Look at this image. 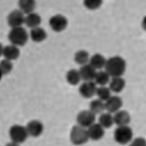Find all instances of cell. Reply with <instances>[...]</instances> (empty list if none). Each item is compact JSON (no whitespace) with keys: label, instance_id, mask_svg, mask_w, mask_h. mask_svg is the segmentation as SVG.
I'll return each mask as SVG.
<instances>
[{"label":"cell","instance_id":"cell-1","mask_svg":"<svg viewBox=\"0 0 146 146\" xmlns=\"http://www.w3.org/2000/svg\"><path fill=\"white\" fill-rule=\"evenodd\" d=\"M125 67L127 64L125 60L121 56L116 55L107 60L105 70L108 73L111 78H116V77H122V75L125 73Z\"/></svg>","mask_w":146,"mask_h":146},{"label":"cell","instance_id":"cell-2","mask_svg":"<svg viewBox=\"0 0 146 146\" xmlns=\"http://www.w3.org/2000/svg\"><path fill=\"white\" fill-rule=\"evenodd\" d=\"M9 41L11 44L15 46V47H23L26 44L29 38V34L26 31L24 27H17V28H12L8 35Z\"/></svg>","mask_w":146,"mask_h":146},{"label":"cell","instance_id":"cell-3","mask_svg":"<svg viewBox=\"0 0 146 146\" xmlns=\"http://www.w3.org/2000/svg\"><path fill=\"white\" fill-rule=\"evenodd\" d=\"M69 137H70V142L76 146L84 145V144H86L90 140L88 129L82 128V127H80L78 125L73 127V129L70 131Z\"/></svg>","mask_w":146,"mask_h":146},{"label":"cell","instance_id":"cell-4","mask_svg":"<svg viewBox=\"0 0 146 146\" xmlns=\"http://www.w3.org/2000/svg\"><path fill=\"white\" fill-rule=\"evenodd\" d=\"M114 139H115L116 143H118L120 145H125V144L132 142L133 131L129 125L117 127V129L114 132Z\"/></svg>","mask_w":146,"mask_h":146},{"label":"cell","instance_id":"cell-5","mask_svg":"<svg viewBox=\"0 0 146 146\" xmlns=\"http://www.w3.org/2000/svg\"><path fill=\"white\" fill-rule=\"evenodd\" d=\"M9 135H10L11 141L16 144H22L27 140L28 137V132H27L26 127H23L21 125H12L9 130Z\"/></svg>","mask_w":146,"mask_h":146},{"label":"cell","instance_id":"cell-6","mask_svg":"<svg viewBox=\"0 0 146 146\" xmlns=\"http://www.w3.org/2000/svg\"><path fill=\"white\" fill-rule=\"evenodd\" d=\"M76 120H77L78 125L86 128V129H89L91 125H93L95 123V115L90 110H82L77 115Z\"/></svg>","mask_w":146,"mask_h":146},{"label":"cell","instance_id":"cell-7","mask_svg":"<svg viewBox=\"0 0 146 146\" xmlns=\"http://www.w3.org/2000/svg\"><path fill=\"white\" fill-rule=\"evenodd\" d=\"M49 25H50L53 31L61 33V31H64L67 28L68 21L67 19L62 14H56V15H53L49 20Z\"/></svg>","mask_w":146,"mask_h":146},{"label":"cell","instance_id":"cell-8","mask_svg":"<svg viewBox=\"0 0 146 146\" xmlns=\"http://www.w3.org/2000/svg\"><path fill=\"white\" fill-rule=\"evenodd\" d=\"M25 17L24 13L21 10H13L8 15V25L11 28H17L23 27L22 25L25 24Z\"/></svg>","mask_w":146,"mask_h":146},{"label":"cell","instance_id":"cell-9","mask_svg":"<svg viewBox=\"0 0 146 146\" xmlns=\"http://www.w3.org/2000/svg\"><path fill=\"white\" fill-rule=\"evenodd\" d=\"M96 91H98V86L94 81L82 82L79 87V93L84 99L93 98V95H96Z\"/></svg>","mask_w":146,"mask_h":146},{"label":"cell","instance_id":"cell-10","mask_svg":"<svg viewBox=\"0 0 146 146\" xmlns=\"http://www.w3.org/2000/svg\"><path fill=\"white\" fill-rule=\"evenodd\" d=\"M0 53L1 55L5 58V60H8V61H15L20 58V49L19 47H15L13 44H9V46H5V47H1V50H0Z\"/></svg>","mask_w":146,"mask_h":146},{"label":"cell","instance_id":"cell-11","mask_svg":"<svg viewBox=\"0 0 146 146\" xmlns=\"http://www.w3.org/2000/svg\"><path fill=\"white\" fill-rule=\"evenodd\" d=\"M122 107V100L118 95H111L110 100L105 102V110L110 114H116L117 111L121 110Z\"/></svg>","mask_w":146,"mask_h":146},{"label":"cell","instance_id":"cell-12","mask_svg":"<svg viewBox=\"0 0 146 146\" xmlns=\"http://www.w3.org/2000/svg\"><path fill=\"white\" fill-rule=\"evenodd\" d=\"M79 73H80V76H81V79L84 80V82H90V81H94L98 72L90 64H87V65L80 67Z\"/></svg>","mask_w":146,"mask_h":146},{"label":"cell","instance_id":"cell-13","mask_svg":"<svg viewBox=\"0 0 146 146\" xmlns=\"http://www.w3.org/2000/svg\"><path fill=\"white\" fill-rule=\"evenodd\" d=\"M26 129L28 134L33 137H38L43 132V125L39 120H31L26 125Z\"/></svg>","mask_w":146,"mask_h":146},{"label":"cell","instance_id":"cell-14","mask_svg":"<svg viewBox=\"0 0 146 146\" xmlns=\"http://www.w3.org/2000/svg\"><path fill=\"white\" fill-rule=\"evenodd\" d=\"M89 137L92 141H100L103 139V136L105 134L104 128L100 123H94L93 125H91L88 129Z\"/></svg>","mask_w":146,"mask_h":146},{"label":"cell","instance_id":"cell-15","mask_svg":"<svg viewBox=\"0 0 146 146\" xmlns=\"http://www.w3.org/2000/svg\"><path fill=\"white\" fill-rule=\"evenodd\" d=\"M131 120V117L128 111L125 110H119L114 115V122L117 127H125L128 125Z\"/></svg>","mask_w":146,"mask_h":146},{"label":"cell","instance_id":"cell-16","mask_svg":"<svg viewBox=\"0 0 146 146\" xmlns=\"http://www.w3.org/2000/svg\"><path fill=\"white\" fill-rule=\"evenodd\" d=\"M106 62H107V60H106L102 54L96 53V54H94V55L91 56L89 64H90L96 72H99V70H102V68H105Z\"/></svg>","mask_w":146,"mask_h":146},{"label":"cell","instance_id":"cell-17","mask_svg":"<svg viewBox=\"0 0 146 146\" xmlns=\"http://www.w3.org/2000/svg\"><path fill=\"white\" fill-rule=\"evenodd\" d=\"M29 37H31V39L34 42H42L47 39L48 34L43 28H41V27H37V28L31 29Z\"/></svg>","mask_w":146,"mask_h":146},{"label":"cell","instance_id":"cell-18","mask_svg":"<svg viewBox=\"0 0 146 146\" xmlns=\"http://www.w3.org/2000/svg\"><path fill=\"white\" fill-rule=\"evenodd\" d=\"M125 87V80L122 77H116V78H111L110 82V87L111 92L114 93H120Z\"/></svg>","mask_w":146,"mask_h":146},{"label":"cell","instance_id":"cell-19","mask_svg":"<svg viewBox=\"0 0 146 146\" xmlns=\"http://www.w3.org/2000/svg\"><path fill=\"white\" fill-rule=\"evenodd\" d=\"M36 8V1L34 0H20L19 1V10H21L24 14H31Z\"/></svg>","mask_w":146,"mask_h":146},{"label":"cell","instance_id":"cell-20","mask_svg":"<svg viewBox=\"0 0 146 146\" xmlns=\"http://www.w3.org/2000/svg\"><path fill=\"white\" fill-rule=\"evenodd\" d=\"M41 24V17L38 13H31V14H28L25 17V25L27 27H29L31 29H34V28H37V27H40L39 25Z\"/></svg>","mask_w":146,"mask_h":146},{"label":"cell","instance_id":"cell-21","mask_svg":"<svg viewBox=\"0 0 146 146\" xmlns=\"http://www.w3.org/2000/svg\"><path fill=\"white\" fill-rule=\"evenodd\" d=\"M74 58H75V62L77 63L78 65L84 66V65L89 64L91 56L89 55L88 51H86V50H79V51H77V52L75 53Z\"/></svg>","mask_w":146,"mask_h":146},{"label":"cell","instance_id":"cell-22","mask_svg":"<svg viewBox=\"0 0 146 146\" xmlns=\"http://www.w3.org/2000/svg\"><path fill=\"white\" fill-rule=\"evenodd\" d=\"M94 82L96 84V86L105 87L106 84L110 82V76L108 75V73H107L106 70H99V72L96 73Z\"/></svg>","mask_w":146,"mask_h":146},{"label":"cell","instance_id":"cell-23","mask_svg":"<svg viewBox=\"0 0 146 146\" xmlns=\"http://www.w3.org/2000/svg\"><path fill=\"white\" fill-rule=\"evenodd\" d=\"M98 123H100L104 129H108L115 123L114 122V116H111V114H110V113H103V114L100 115Z\"/></svg>","mask_w":146,"mask_h":146},{"label":"cell","instance_id":"cell-24","mask_svg":"<svg viewBox=\"0 0 146 146\" xmlns=\"http://www.w3.org/2000/svg\"><path fill=\"white\" fill-rule=\"evenodd\" d=\"M80 80H82V79H81L79 70H77V69H70L66 74V81L72 86L78 84L80 82Z\"/></svg>","mask_w":146,"mask_h":146},{"label":"cell","instance_id":"cell-25","mask_svg":"<svg viewBox=\"0 0 146 146\" xmlns=\"http://www.w3.org/2000/svg\"><path fill=\"white\" fill-rule=\"evenodd\" d=\"M89 108H90V110L93 113L94 115H96V114L101 115V114H103V111L105 110V103L99 99L93 100V101L90 102Z\"/></svg>","mask_w":146,"mask_h":146},{"label":"cell","instance_id":"cell-26","mask_svg":"<svg viewBox=\"0 0 146 146\" xmlns=\"http://www.w3.org/2000/svg\"><path fill=\"white\" fill-rule=\"evenodd\" d=\"M110 92L111 91H110V89L108 87H99L98 91H96V96H98V99L105 103L107 100H110L111 98Z\"/></svg>","mask_w":146,"mask_h":146},{"label":"cell","instance_id":"cell-27","mask_svg":"<svg viewBox=\"0 0 146 146\" xmlns=\"http://www.w3.org/2000/svg\"><path fill=\"white\" fill-rule=\"evenodd\" d=\"M13 69V64L11 61L8 60H1L0 63V70H1V77H3L5 75L10 74Z\"/></svg>","mask_w":146,"mask_h":146},{"label":"cell","instance_id":"cell-28","mask_svg":"<svg viewBox=\"0 0 146 146\" xmlns=\"http://www.w3.org/2000/svg\"><path fill=\"white\" fill-rule=\"evenodd\" d=\"M103 5L102 0H84V5L88 10H98Z\"/></svg>","mask_w":146,"mask_h":146},{"label":"cell","instance_id":"cell-29","mask_svg":"<svg viewBox=\"0 0 146 146\" xmlns=\"http://www.w3.org/2000/svg\"><path fill=\"white\" fill-rule=\"evenodd\" d=\"M129 146H146V140L143 137H135L134 140H132Z\"/></svg>","mask_w":146,"mask_h":146},{"label":"cell","instance_id":"cell-30","mask_svg":"<svg viewBox=\"0 0 146 146\" xmlns=\"http://www.w3.org/2000/svg\"><path fill=\"white\" fill-rule=\"evenodd\" d=\"M142 28L146 31V16L142 20Z\"/></svg>","mask_w":146,"mask_h":146},{"label":"cell","instance_id":"cell-31","mask_svg":"<svg viewBox=\"0 0 146 146\" xmlns=\"http://www.w3.org/2000/svg\"><path fill=\"white\" fill-rule=\"evenodd\" d=\"M5 146H20V145H19V144H16V143H13V142H11V143L7 144Z\"/></svg>","mask_w":146,"mask_h":146}]
</instances>
